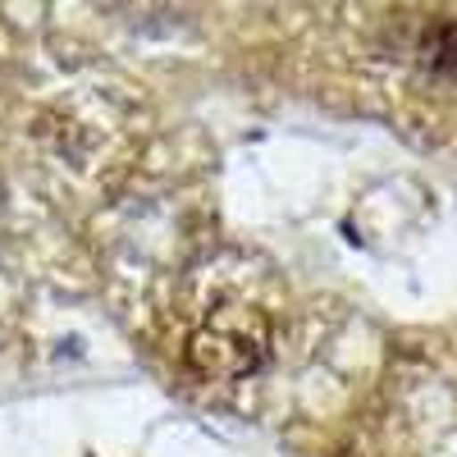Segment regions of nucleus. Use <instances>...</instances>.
<instances>
[{"label":"nucleus","mask_w":457,"mask_h":457,"mask_svg":"<svg viewBox=\"0 0 457 457\" xmlns=\"http://www.w3.org/2000/svg\"><path fill=\"white\" fill-rule=\"evenodd\" d=\"M193 361L206 370V375H243V370H252L256 361H261V353H265V325H256V320H238L234 312H215L202 329H197V338H193Z\"/></svg>","instance_id":"f257e3e1"}]
</instances>
